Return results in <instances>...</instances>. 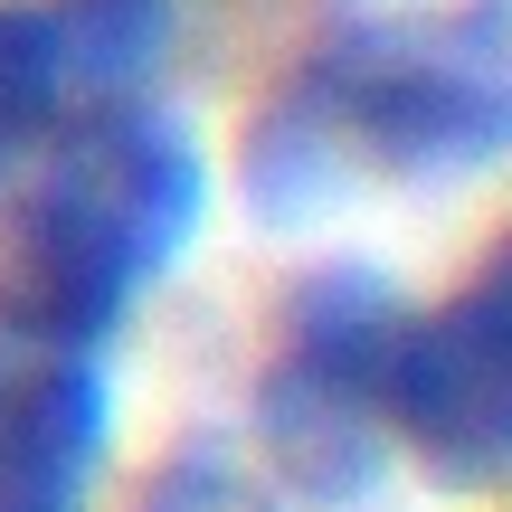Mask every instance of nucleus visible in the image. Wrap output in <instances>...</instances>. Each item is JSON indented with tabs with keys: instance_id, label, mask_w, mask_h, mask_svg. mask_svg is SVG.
Segmentation results:
<instances>
[{
	"instance_id": "nucleus-1",
	"label": "nucleus",
	"mask_w": 512,
	"mask_h": 512,
	"mask_svg": "<svg viewBox=\"0 0 512 512\" xmlns=\"http://www.w3.org/2000/svg\"><path fill=\"white\" fill-rule=\"evenodd\" d=\"M512 133V29L503 0L418 19H342L275 86L247 133V200L313 219L342 190H456L503 162Z\"/></svg>"
},
{
	"instance_id": "nucleus-2",
	"label": "nucleus",
	"mask_w": 512,
	"mask_h": 512,
	"mask_svg": "<svg viewBox=\"0 0 512 512\" xmlns=\"http://www.w3.org/2000/svg\"><path fill=\"white\" fill-rule=\"evenodd\" d=\"M209 228V152L162 105L67 124L0 190V332L105 351Z\"/></svg>"
},
{
	"instance_id": "nucleus-3",
	"label": "nucleus",
	"mask_w": 512,
	"mask_h": 512,
	"mask_svg": "<svg viewBox=\"0 0 512 512\" xmlns=\"http://www.w3.org/2000/svg\"><path fill=\"white\" fill-rule=\"evenodd\" d=\"M408 304L380 266H323L275 323V361L256 380V446L275 484L313 512H351L389 475V380H399Z\"/></svg>"
},
{
	"instance_id": "nucleus-4",
	"label": "nucleus",
	"mask_w": 512,
	"mask_h": 512,
	"mask_svg": "<svg viewBox=\"0 0 512 512\" xmlns=\"http://www.w3.org/2000/svg\"><path fill=\"white\" fill-rule=\"evenodd\" d=\"M200 0H0V190L67 124L143 105Z\"/></svg>"
},
{
	"instance_id": "nucleus-5",
	"label": "nucleus",
	"mask_w": 512,
	"mask_h": 512,
	"mask_svg": "<svg viewBox=\"0 0 512 512\" xmlns=\"http://www.w3.org/2000/svg\"><path fill=\"white\" fill-rule=\"evenodd\" d=\"M389 446L446 494H494L512 465V285L484 266L437 313H408L399 380H389Z\"/></svg>"
},
{
	"instance_id": "nucleus-6",
	"label": "nucleus",
	"mask_w": 512,
	"mask_h": 512,
	"mask_svg": "<svg viewBox=\"0 0 512 512\" xmlns=\"http://www.w3.org/2000/svg\"><path fill=\"white\" fill-rule=\"evenodd\" d=\"M114 465L105 351L0 332V512H95Z\"/></svg>"
},
{
	"instance_id": "nucleus-7",
	"label": "nucleus",
	"mask_w": 512,
	"mask_h": 512,
	"mask_svg": "<svg viewBox=\"0 0 512 512\" xmlns=\"http://www.w3.org/2000/svg\"><path fill=\"white\" fill-rule=\"evenodd\" d=\"M143 512H266V494H256L228 456H181V465H162V484H152Z\"/></svg>"
}]
</instances>
